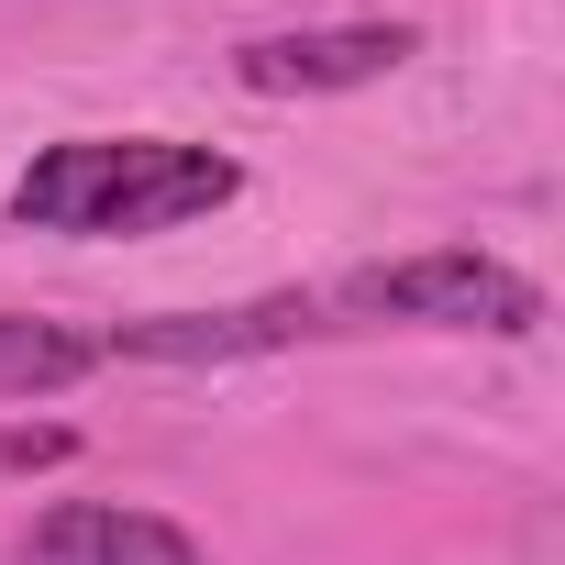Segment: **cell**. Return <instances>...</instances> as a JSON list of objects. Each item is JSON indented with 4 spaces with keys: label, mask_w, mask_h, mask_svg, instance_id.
<instances>
[{
    "label": "cell",
    "mask_w": 565,
    "mask_h": 565,
    "mask_svg": "<svg viewBox=\"0 0 565 565\" xmlns=\"http://www.w3.org/2000/svg\"><path fill=\"white\" fill-rule=\"evenodd\" d=\"M244 189L233 156L178 145V134H67L12 178L23 233H178Z\"/></svg>",
    "instance_id": "cell-1"
},
{
    "label": "cell",
    "mask_w": 565,
    "mask_h": 565,
    "mask_svg": "<svg viewBox=\"0 0 565 565\" xmlns=\"http://www.w3.org/2000/svg\"><path fill=\"white\" fill-rule=\"evenodd\" d=\"M344 322H422V333H499L521 344L543 322V289L521 266L477 255V244H433V255H388V266H355L333 289Z\"/></svg>",
    "instance_id": "cell-2"
},
{
    "label": "cell",
    "mask_w": 565,
    "mask_h": 565,
    "mask_svg": "<svg viewBox=\"0 0 565 565\" xmlns=\"http://www.w3.org/2000/svg\"><path fill=\"white\" fill-rule=\"evenodd\" d=\"M411 56H422L411 23H311V34H266V45H244L233 78L266 89V100H322V89H377V78H399Z\"/></svg>",
    "instance_id": "cell-3"
},
{
    "label": "cell",
    "mask_w": 565,
    "mask_h": 565,
    "mask_svg": "<svg viewBox=\"0 0 565 565\" xmlns=\"http://www.w3.org/2000/svg\"><path fill=\"white\" fill-rule=\"evenodd\" d=\"M23 565H211V543H189L167 510L134 499H56L23 532Z\"/></svg>",
    "instance_id": "cell-4"
},
{
    "label": "cell",
    "mask_w": 565,
    "mask_h": 565,
    "mask_svg": "<svg viewBox=\"0 0 565 565\" xmlns=\"http://www.w3.org/2000/svg\"><path fill=\"white\" fill-rule=\"evenodd\" d=\"M322 322V300H244V311H156L100 333L111 355H156V366H233V355H277Z\"/></svg>",
    "instance_id": "cell-5"
},
{
    "label": "cell",
    "mask_w": 565,
    "mask_h": 565,
    "mask_svg": "<svg viewBox=\"0 0 565 565\" xmlns=\"http://www.w3.org/2000/svg\"><path fill=\"white\" fill-rule=\"evenodd\" d=\"M111 344L78 333V322H34V311H0V399H56L100 366Z\"/></svg>",
    "instance_id": "cell-6"
}]
</instances>
